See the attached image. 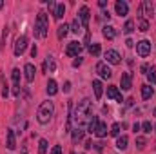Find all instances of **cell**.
Returning a JSON list of instances; mask_svg holds the SVG:
<instances>
[{"label":"cell","mask_w":156,"mask_h":154,"mask_svg":"<svg viewBox=\"0 0 156 154\" xmlns=\"http://www.w3.org/2000/svg\"><path fill=\"white\" fill-rule=\"evenodd\" d=\"M55 116V103L53 102H42L38 107V111H37V121H38L40 125H45V123H49L51 121V118Z\"/></svg>","instance_id":"cell-1"},{"label":"cell","mask_w":156,"mask_h":154,"mask_svg":"<svg viewBox=\"0 0 156 154\" xmlns=\"http://www.w3.org/2000/svg\"><path fill=\"white\" fill-rule=\"evenodd\" d=\"M47 29H49L47 15H45L44 11H40L38 15H37V22H35V37L45 38V37H47Z\"/></svg>","instance_id":"cell-2"},{"label":"cell","mask_w":156,"mask_h":154,"mask_svg":"<svg viewBox=\"0 0 156 154\" xmlns=\"http://www.w3.org/2000/svg\"><path fill=\"white\" fill-rule=\"evenodd\" d=\"M93 114V105H91V100L89 98H83L82 102H78L76 109H75V118H85V116Z\"/></svg>","instance_id":"cell-3"},{"label":"cell","mask_w":156,"mask_h":154,"mask_svg":"<svg viewBox=\"0 0 156 154\" xmlns=\"http://www.w3.org/2000/svg\"><path fill=\"white\" fill-rule=\"evenodd\" d=\"M151 49H153V45H151L149 40H140V42L136 44V53H138V56H142V58L149 56V54H151Z\"/></svg>","instance_id":"cell-4"},{"label":"cell","mask_w":156,"mask_h":154,"mask_svg":"<svg viewBox=\"0 0 156 154\" xmlns=\"http://www.w3.org/2000/svg\"><path fill=\"white\" fill-rule=\"evenodd\" d=\"M26 47H27V37L26 35H22V37H18L16 42H15V56H20V54H24V51H26Z\"/></svg>","instance_id":"cell-5"},{"label":"cell","mask_w":156,"mask_h":154,"mask_svg":"<svg viewBox=\"0 0 156 154\" xmlns=\"http://www.w3.org/2000/svg\"><path fill=\"white\" fill-rule=\"evenodd\" d=\"M82 49H83V45H82L80 42H76V40H73V42L67 44V47H66V54H67V56H78Z\"/></svg>","instance_id":"cell-6"},{"label":"cell","mask_w":156,"mask_h":154,"mask_svg":"<svg viewBox=\"0 0 156 154\" xmlns=\"http://www.w3.org/2000/svg\"><path fill=\"white\" fill-rule=\"evenodd\" d=\"M96 73H98L102 78H105V80L113 76V71H111V67H109L105 62H100V64H96Z\"/></svg>","instance_id":"cell-7"},{"label":"cell","mask_w":156,"mask_h":154,"mask_svg":"<svg viewBox=\"0 0 156 154\" xmlns=\"http://www.w3.org/2000/svg\"><path fill=\"white\" fill-rule=\"evenodd\" d=\"M11 78H13V94L20 96V69H13Z\"/></svg>","instance_id":"cell-8"},{"label":"cell","mask_w":156,"mask_h":154,"mask_svg":"<svg viewBox=\"0 0 156 154\" xmlns=\"http://www.w3.org/2000/svg\"><path fill=\"white\" fill-rule=\"evenodd\" d=\"M104 56H105V62H107V64H113V65H118V64L122 62V56L118 54L115 49L105 51V54H104Z\"/></svg>","instance_id":"cell-9"},{"label":"cell","mask_w":156,"mask_h":154,"mask_svg":"<svg viewBox=\"0 0 156 154\" xmlns=\"http://www.w3.org/2000/svg\"><path fill=\"white\" fill-rule=\"evenodd\" d=\"M78 18H80L82 27H87V26H89V7H87V5H82V7H80Z\"/></svg>","instance_id":"cell-10"},{"label":"cell","mask_w":156,"mask_h":154,"mask_svg":"<svg viewBox=\"0 0 156 154\" xmlns=\"http://www.w3.org/2000/svg\"><path fill=\"white\" fill-rule=\"evenodd\" d=\"M5 147L9 151H13L16 147V140H15V131L13 129H7L5 131Z\"/></svg>","instance_id":"cell-11"},{"label":"cell","mask_w":156,"mask_h":154,"mask_svg":"<svg viewBox=\"0 0 156 154\" xmlns=\"http://www.w3.org/2000/svg\"><path fill=\"white\" fill-rule=\"evenodd\" d=\"M120 85H122L123 91H129V89L133 87V76H131V73H122V76H120Z\"/></svg>","instance_id":"cell-12"},{"label":"cell","mask_w":156,"mask_h":154,"mask_svg":"<svg viewBox=\"0 0 156 154\" xmlns=\"http://www.w3.org/2000/svg\"><path fill=\"white\" fill-rule=\"evenodd\" d=\"M107 98H111V100H115V102H123V98H122V93L118 91V87H115V85H109L107 87Z\"/></svg>","instance_id":"cell-13"},{"label":"cell","mask_w":156,"mask_h":154,"mask_svg":"<svg viewBox=\"0 0 156 154\" xmlns=\"http://www.w3.org/2000/svg\"><path fill=\"white\" fill-rule=\"evenodd\" d=\"M115 9H116V15H120V16H127V13H129V5L123 0H118L115 4Z\"/></svg>","instance_id":"cell-14"},{"label":"cell","mask_w":156,"mask_h":154,"mask_svg":"<svg viewBox=\"0 0 156 154\" xmlns=\"http://www.w3.org/2000/svg\"><path fill=\"white\" fill-rule=\"evenodd\" d=\"M24 73H26V80H27V82H33V80H35L37 69H35L33 64H26V65H24Z\"/></svg>","instance_id":"cell-15"},{"label":"cell","mask_w":156,"mask_h":154,"mask_svg":"<svg viewBox=\"0 0 156 154\" xmlns=\"http://www.w3.org/2000/svg\"><path fill=\"white\" fill-rule=\"evenodd\" d=\"M93 91H94V98L100 100L102 94H104V85H102L100 80H93Z\"/></svg>","instance_id":"cell-16"},{"label":"cell","mask_w":156,"mask_h":154,"mask_svg":"<svg viewBox=\"0 0 156 154\" xmlns=\"http://www.w3.org/2000/svg\"><path fill=\"white\" fill-rule=\"evenodd\" d=\"M45 91H47V94H49V96H55V94L58 93V85H56V82H55L53 78H51V80H47Z\"/></svg>","instance_id":"cell-17"},{"label":"cell","mask_w":156,"mask_h":154,"mask_svg":"<svg viewBox=\"0 0 156 154\" xmlns=\"http://www.w3.org/2000/svg\"><path fill=\"white\" fill-rule=\"evenodd\" d=\"M127 143H129V138H127L125 134L118 136V140H116V149H118V151H125V149H127Z\"/></svg>","instance_id":"cell-18"},{"label":"cell","mask_w":156,"mask_h":154,"mask_svg":"<svg viewBox=\"0 0 156 154\" xmlns=\"http://www.w3.org/2000/svg\"><path fill=\"white\" fill-rule=\"evenodd\" d=\"M55 67H56V65H55L53 56H47V58H45V62H44V73H47V71H49V73H53V71H55Z\"/></svg>","instance_id":"cell-19"},{"label":"cell","mask_w":156,"mask_h":154,"mask_svg":"<svg viewBox=\"0 0 156 154\" xmlns=\"http://www.w3.org/2000/svg\"><path fill=\"white\" fill-rule=\"evenodd\" d=\"M153 94H154V89H153L151 85H142V98H144V100L153 98Z\"/></svg>","instance_id":"cell-20"},{"label":"cell","mask_w":156,"mask_h":154,"mask_svg":"<svg viewBox=\"0 0 156 154\" xmlns=\"http://www.w3.org/2000/svg\"><path fill=\"white\" fill-rule=\"evenodd\" d=\"M94 134H96L98 138H105V136H107V125H105L104 121H100L98 127H96V131H94Z\"/></svg>","instance_id":"cell-21"},{"label":"cell","mask_w":156,"mask_h":154,"mask_svg":"<svg viewBox=\"0 0 156 154\" xmlns=\"http://www.w3.org/2000/svg\"><path fill=\"white\" fill-rule=\"evenodd\" d=\"M102 33H104V37H105L107 40H113L115 37H116V29H115L113 26H105Z\"/></svg>","instance_id":"cell-22"},{"label":"cell","mask_w":156,"mask_h":154,"mask_svg":"<svg viewBox=\"0 0 156 154\" xmlns=\"http://www.w3.org/2000/svg\"><path fill=\"white\" fill-rule=\"evenodd\" d=\"M138 29H140L142 33L149 31V20H147V18H144V16H138Z\"/></svg>","instance_id":"cell-23"},{"label":"cell","mask_w":156,"mask_h":154,"mask_svg":"<svg viewBox=\"0 0 156 154\" xmlns=\"http://www.w3.org/2000/svg\"><path fill=\"white\" fill-rule=\"evenodd\" d=\"M67 31H69V26L67 24H62V26H58V31H56V37L60 40L66 38V35H67Z\"/></svg>","instance_id":"cell-24"},{"label":"cell","mask_w":156,"mask_h":154,"mask_svg":"<svg viewBox=\"0 0 156 154\" xmlns=\"http://www.w3.org/2000/svg\"><path fill=\"white\" fill-rule=\"evenodd\" d=\"M64 13H66V5H64V4H58V5H56V11H55L53 16H55L56 20H60V18L64 16Z\"/></svg>","instance_id":"cell-25"},{"label":"cell","mask_w":156,"mask_h":154,"mask_svg":"<svg viewBox=\"0 0 156 154\" xmlns=\"http://www.w3.org/2000/svg\"><path fill=\"white\" fill-rule=\"evenodd\" d=\"M98 116H93V120H91V123H89V127H87V131L91 132V134H94V131H96V127H98Z\"/></svg>","instance_id":"cell-26"},{"label":"cell","mask_w":156,"mask_h":154,"mask_svg":"<svg viewBox=\"0 0 156 154\" xmlns=\"http://www.w3.org/2000/svg\"><path fill=\"white\" fill-rule=\"evenodd\" d=\"M133 31H134V22H133V20H127L125 26H123V33H125V35H131Z\"/></svg>","instance_id":"cell-27"},{"label":"cell","mask_w":156,"mask_h":154,"mask_svg":"<svg viewBox=\"0 0 156 154\" xmlns=\"http://www.w3.org/2000/svg\"><path fill=\"white\" fill-rule=\"evenodd\" d=\"M71 31H73V33H76V35L82 31V24H80V20H78V18H75V20L71 22Z\"/></svg>","instance_id":"cell-28"},{"label":"cell","mask_w":156,"mask_h":154,"mask_svg":"<svg viewBox=\"0 0 156 154\" xmlns=\"http://www.w3.org/2000/svg\"><path fill=\"white\" fill-rule=\"evenodd\" d=\"M47 145H49V143H47V140H44V138H42V140L38 142V154H45V152H47Z\"/></svg>","instance_id":"cell-29"},{"label":"cell","mask_w":156,"mask_h":154,"mask_svg":"<svg viewBox=\"0 0 156 154\" xmlns=\"http://www.w3.org/2000/svg\"><path fill=\"white\" fill-rule=\"evenodd\" d=\"M83 138V129H75L73 131V142L76 143L78 140H82Z\"/></svg>","instance_id":"cell-30"},{"label":"cell","mask_w":156,"mask_h":154,"mask_svg":"<svg viewBox=\"0 0 156 154\" xmlns=\"http://www.w3.org/2000/svg\"><path fill=\"white\" fill-rule=\"evenodd\" d=\"M120 129H122V125H120V123H113V125H111V131H109V132H111V136H120Z\"/></svg>","instance_id":"cell-31"},{"label":"cell","mask_w":156,"mask_h":154,"mask_svg":"<svg viewBox=\"0 0 156 154\" xmlns=\"http://www.w3.org/2000/svg\"><path fill=\"white\" fill-rule=\"evenodd\" d=\"M89 53H91L93 56H98V54H100V44H93V45H89Z\"/></svg>","instance_id":"cell-32"},{"label":"cell","mask_w":156,"mask_h":154,"mask_svg":"<svg viewBox=\"0 0 156 154\" xmlns=\"http://www.w3.org/2000/svg\"><path fill=\"white\" fill-rule=\"evenodd\" d=\"M140 127L144 129V132H145V134H151V131H153V125H151V121H144Z\"/></svg>","instance_id":"cell-33"},{"label":"cell","mask_w":156,"mask_h":154,"mask_svg":"<svg viewBox=\"0 0 156 154\" xmlns=\"http://www.w3.org/2000/svg\"><path fill=\"white\" fill-rule=\"evenodd\" d=\"M147 78H149V82H151V83H156V69H154V67H151V69H149Z\"/></svg>","instance_id":"cell-34"},{"label":"cell","mask_w":156,"mask_h":154,"mask_svg":"<svg viewBox=\"0 0 156 154\" xmlns=\"http://www.w3.org/2000/svg\"><path fill=\"white\" fill-rule=\"evenodd\" d=\"M145 145H147V142H145V138H142V136H138V138H136V147H138V149L142 151V149H144Z\"/></svg>","instance_id":"cell-35"},{"label":"cell","mask_w":156,"mask_h":154,"mask_svg":"<svg viewBox=\"0 0 156 154\" xmlns=\"http://www.w3.org/2000/svg\"><path fill=\"white\" fill-rule=\"evenodd\" d=\"M56 5H58V4H55L53 0H49V2H47V9H49V13H51V15H55V11H56Z\"/></svg>","instance_id":"cell-36"},{"label":"cell","mask_w":156,"mask_h":154,"mask_svg":"<svg viewBox=\"0 0 156 154\" xmlns=\"http://www.w3.org/2000/svg\"><path fill=\"white\" fill-rule=\"evenodd\" d=\"M5 38H7V27H4V33H2V49H5Z\"/></svg>","instance_id":"cell-37"},{"label":"cell","mask_w":156,"mask_h":154,"mask_svg":"<svg viewBox=\"0 0 156 154\" xmlns=\"http://www.w3.org/2000/svg\"><path fill=\"white\" fill-rule=\"evenodd\" d=\"M149 69H151V65H149V64H144V65L140 67V71H142L144 75H147V73H149Z\"/></svg>","instance_id":"cell-38"},{"label":"cell","mask_w":156,"mask_h":154,"mask_svg":"<svg viewBox=\"0 0 156 154\" xmlns=\"http://www.w3.org/2000/svg\"><path fill=\"white\" fill-rule=\"evenodd\" d=\"M51 154H62V147H60V145H55V147L51 149Z\"/></svg>","instance_id":"cell-39"},{"label":"cell","mask_w":156,"mask_h":154,"mask_svg":"<svg viewBox=\"0 0 156 154\" xmlns=\"http://www.w3.org/2000/svg\"><path fill=\"white\" fill-rule=\"evenodd\" d=\"M64 93H71V82H66L64 83Z\"/></svg>","instance_id":"cell-40"},{"label":"cell","mask_w":156,"mask_h":154,"mask_svg":"<svg viewBox=\"0 0 156 154\" xmlns=\"http://www.w3.org/2000/svg\"><path fill=\"white\" fill-rule=\"evenodd\" d=\"M37 53H38V49H37V45H33V47H31V56L35 58V56H37Z\"/></svg>","instance_id":"cell-41"},{"label":"cell","mask_w":156,"mask_h":154,"mask_svg":"<svg viewBox=\"0 0 156 154\" xmlns=\"http://www.w3.org/2000/svg\"><path fill=\"white\" fill-rule=\"evenodd\" d=\"M140 129H142V127H140V123H138V121H136V123H134V125H133V131H134V134H136V132H138V131H140Z\"/></svg>","instance_id":"cell-42"},{"label":"cell","mask_w":156,"mask_h":154,"mask_svg":"<svg viewBox=\"0 0 156 154\" xmlns=\"http://www.w3.org/2000/svg\"><path fill=\"white\" fill-rule=\"evenodd\" d=\"M80 64H82V58H80V56H78L76 60H75V62H73V67H78V65H80Z\"/></svg>","instance_id":"cell-43"},{"label":"cell","mask_w":156,"mask_h":154,"mask_svg":"<svg viewBox=\"0 0 156 154\" xmlns=\"http://www.w3.org/2000/svg\"><path fill=\"white\" fill-rule=\"evenodd\" d=\"M94 149H96V151H98V152H100V151H102V149H104V143H94Z\"/></svg>","instance_id":"cell-44"},{"label":"cell","mask_w":156,"mask_h":154,"mask_svg":"<svg viewBox=\"0 0 156 154\" xmlns=\"http://www.w3.org/2000/svg\"><path fill=\"white\" fill-rule=\"evenodd\" d=\"M125 45H127V47H133V45H134V42H133V40L129 38L127 42H125Z\"/></svg>","instance_id":"cell-45"},{"label":"cell","mask_w":156,"mask_h":154,"mask_svg":"<svg viewBox=\"0 0 156 154\" xmlns=\"http://www.w3.org/2000/svg\"><path fill=\"white\" fill-rule=\"evenodd\" d=\"M98 5H100V7H105V5H107V2H105V0H100V2H98Z\"/></svg>","instance_id":"cell-46"},{"label":"cell","mask_w":156,"mask_h":154,"mask_svg":"<svg viewBox=\"0 0 156 154\" xmlns=\"http://www.w3.org/2000/svg\"><path fill=\"white\" fill-rule=\"evenodd\" d=\"M2 7H4V2H0V9H2Z\"/></svg>","instance_id":"cell-47"},{"label":"cell","mask_w":156,"mask_h":154,"mask_svg":"<svg viewBox=\"0 0 156 154\" xmlns=\"http://www.w3.org/2000/svg\"><path fill=\"white\" fill-rule=\"evenodd\" d=\"M153 114H154V116H156V107H154V111H153Z\"/></svg>","instance_id":"cell-48"},{"label":"cell","mask_w":156,"mask_h":154,"mask_svg":"<svg viewBox=\"0 0 156 154\" xmlns=\"http://www.w3.org/2000/svg\"><path fill=\"white\" fill-rule=\"evenodd\" d=\"M22 154H27V152H26V149H24V151H22Z\"/></svg>","instance_id":"cell-49"},{"label":"cell","mask_w":156,"mask_h":154,"mask_svg":"<svg viewBox=\"0 0 156 154\" xmlns=\"http://www.w3.org/2000/svg\"><path fill=\"white\" fill-rule=\"evenodd\" d=\"M71 154H76V152H71Z\"/></svg>","instance_id":"cell-50"}]
</instances>
